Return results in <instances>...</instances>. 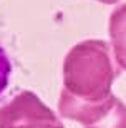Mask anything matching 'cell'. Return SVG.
Returning a JSON list of instances; mask_svg holds the SVG:
<instances>
[{"instance_id": "5b68a950", "label": "cell", "mask_w": 126, "mask_h": 128, "mask_svg": "<svg viewBox=\"0 0 126 128\" xmlns=\"http://www.w3.org/2000/svg\"><path fill=\"white\" fill-rule=\"evenodd\" d=\"M10 75H12V63H10V58L5 53L3 47L0 45V95L8 86Z\"/></svg>"}, {"instance_id": "7a4b0ae2", "label": "cell", "mask_w": 126, "mask_h": 128, "mask_svg": "<svg viewBox=\"0 0 126 128\" xmlns=\"http://www.w3.org/2000/svg\"><path fill=\"white\" fill-rule=\"evenodd\" d=\"M60 112L66 118L85 123L86 128H126V108L115 96L101 102H83L63 90Z\"/></svg>"}, {"instance_id": "3957f363", "label": "cell", "mask_w": 126, "mask_h": 128, "mask_svg": "<svg viewBox=\"0 0 126 128\" xmlns=\"http://www.w3.org/2000/svg\"><path fill=\"white\" fill-rule=\"evenodd\" d=\"M0 128H63V125L37 95L22 92L0 106Z\"/></svg>"}, {"instance_id": "277c9868", "label": "cell", "mask_w": 126, "mask_h": 128, "mask_svg": "<svg viewBox=\"0 0 126 128\" xmlns=\"http://www.w3.org/2000/svg\"><path fill=\"white\" fill-rule=\"evenodd\" d=\"M110 33L118 62L126 68V5H121L111 14Z\"/></svg>"}, {"instance_id": "8992f818", "label": "cell", "mask_w": 126, "mask_h": 128, "mask_svg": "<svg viewBox=\"0 0 126 128\" xmlns=\"http://www.w3.org/2000/svg\"><path fill=\"white\" fill-rule=\"evenodd\" d=\"M100 2H103V4H113V2H118V0H100Z\"/></svg>"}, {"instance_id": "6da1fadb", "label": "cell", "mask_w": 126, "mask_h": 128, "mask_svg": "<svg viewBox=\"0 0 126 128\" xmlns=\"http://www.w3.org/2000/svg\"><path fill=\"white\" fill-rule=\"evenodd\" d=\"M65 90L83 102L108 98L113 78L118 75L110 58L108 45L100 40L81 42L65 60Z\"/></svg>"}]
</instances>
